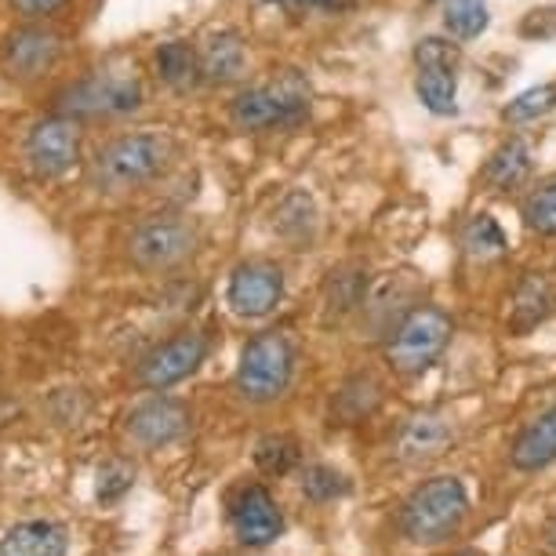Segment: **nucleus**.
<instances>
[{"label":"nucleus","mask_w":556,"mask_h":556,"mask_svg":"<svg viewBox=\"0 0 556 556\" xmlns=\"http://www.w3.org/2000/svg\"><path fill=\"white\" fill-rule=\"evenodd\" d=\"M175 161V139L167 131L146 128L102 146L91 164V178L102 193H131L156 182Z\"/></svg>","instance_id":"f257e3e1"},{"label":"nucleus","mask_w":556,"mask_h":556,"mask_svg":"<svg viewBox=\"0 0 556 556\" xmlns=\"http://www.w3.org/2000/svg\"><path fill=\"white\" fill-rule=\"evenodd\" d=\"M469 517V495L458 477L422 480L401 509V531L415 545H440L455 539Z\"/></svg>","instance_id":"f03ea898"},{"label":"nucleus","mask_w":556,"mask_h":556,"mask_svg":"<svg viewBox=\"0 0 556 556\" xmlns=\"http://www.w3.org/2000/svg\"><path fill=\"white\" fill-rule=\"evenodd\" d=\"M309 113V80L299 73H285V77L248 88L229 102V128L240 135L295 128V124Z\"/></svg>","instance_id":"7ed1b4c3"},{"label":"nucleus","mask_w":556,"mask_h":556,"mask_svg":"<svg viewBox=\"0 0 556 556\" xmlns=\"http://www.w3.org/2000/svg\"><path fill=\"white\" fill-rule=\"evenodd\" d=\"M146 102V84L135 70H99L84 80H73L59 91L55 110L70 121H102L139 113Z\"/></svg>","instance_id":"20e7f679"},{"label":"nucleus","mask_w":556,"mask_h":556,"mask_svg":"<svg viewBox=\"0 0 556 556\" xmlns=\"http://www.w3.org/2000/svg\"><path fill=\"white\" fill-rule=\"evenodd\" d=\"M295 379V345L285 331L255 334L237 364V390L251 404H269L288 393Z\"/></svg>","instance_id":"39448f33"},{"label":"nucleus","mask_w":556,"mask_h":556,"mask_svg":"<svg viewBox=\"0 0 556 556\" xmlns=\"http://www.w3.org/2000/svg\"><path fill=\"white\" fill-rule=\"evenodd\" d=\"M451 342V317L437 306H415L386 342V361L396 375H422Z\"/></svg>","instance_id":"423d86ee"},{"label":"nucleus","mask_w":556,"mask_h":556,"mask_svg":"<svg viewBox=\"0 0 556 556\" xmlns=\"http://www.w3.org/2000/svg\"><path fill=\"white\" fill-rule=\"evenodd\" d=\"M201 244V229L186 215H153L131 229L128 255L146 273H167L193 258Z\"/></svg>","instance_id":"0eeeda50"},{"label":"nucleus","mask_w":556,"mask_h":556,"mask_svg":"<svg viewBox=\"0 0 556 556\" xmlns=\"http://www.w3.org/2000/svg\"><path fill=\"white\" fill-rule=\"evenodd\" d=\"M62 55H66V37L40 23L15 26L12 34L4 37V45H0V66L18 84L45 80L62 62Z\"/></svg>","instance_id":"6e6552de"},{"label":"nucleus","mask_w":556,"mask_h":556,"mask_svg":"<svg viewBox=\"0 0 556 556\" xmlns=\"http://www.w3.org/2000/svg\"><path fill=\"white\" fill-rule=\"evenodd\" d=\"M80 124L62 117H45L37 121L26 135V164L34 167L37 178H62L80 164Z\"/></svg>","instance_id":"1a4fd4ad"},{"label":"nucleus","mask_w":556,"mask_h":556,"mask_svg":"<svg viewBox=\"0 0 556 556\" xmlns=\"http://www.w3.org/2000/svg\"><path fill=\"white\" fill-rule=\"evenodd\" d=\"M204 356H207V339L201 331H178L142 356L135 379H139V386H146V390L164 393L182 379H190L197 367L204 364Z\"/></svg>","instance_id":"9d476101"},{"label":"nucleus","mask_w":556,"mask_h":556,"mask_svg":"<svg viewBox=\"0 0 556 556\" xmlns=\"http://www.w3.org/2000/svg\"><path fill=\"white\" fill-rule=\"evenodd\" d=\"M226 299L240 317H269L277 302L285 299V273L273 262H244L229 277Z\"/></svg>","instance_id":"9b49d317"},{"label":"nucleus","mask_w":556,"mask_h":556,"mask_svg":"<svg viewBox=\"0 0 556 556\" xmlns=\"http://www.w3.org/2000/svg\"><path fill=\"white\" fill-rule=\"evenodd\" d=\"M124 429L146 451L167 447L190 433V412H186V404L172 401V396H150V401H142L128 415V426Z\"/></svg>","instance_id":"f8f14e48"},{"label":"nucleus","mask_w":556,"mask_h":556,"mask_svg":"<svg viewBox=\"0 0 556 556\" xmlns=\"http://www.w3.org/2000/svg\"><path fill=\"white\" fill-rule=\"evenodd\" d=\"M229 517H233L237 539L244 545H255V549L277 542L280 531H285V513H280L277 498H273L262 484L240 488L237 498H233V509H229Z\"/></svg>","instance_id":"ddd939ff"},{"label":"nucleus","mask_w":556,"mask_h":556,"mask_svg":"<svg viewBox=\"0 0 556 556\" xmlns=\"http://www.w3.org/2000/svg\"><path fill=\"white\" fill-rule=\"evenodd\" d=\"M455 444V422L444 412H418L396 433V458L407 466H426Z\"/></svg>","instance_id":"4468645a"},{"label":"nucleus","mask_w":556,"mask_h":556,"mask_svg":"<svg viewBox=\"0 0 556 556\" xmlns=\"http://www.w3.org/2000/svg\"><path fill=\"white\" fill-rule=\"evenodd\" d=\"M204 84H233L248 70V45L237 29H212L197 48Z\"/></svg>","instance_id":"2eb2a0df"},{"label":"nucleus","mask_w":556,"mask_h":556,"mask_svg":"<svg viewBox=\"0 0 556 556\" xmlns=\"http://www.w3.org/2000/svg\"><path fill=\"white\" fill-rule=\"evenodd\" d=\"M556 309V288L545 273H528L513 291V306H509V331L513 334H528L539 324L549 320V313Z\"/></svg>","instance_id":"dca6fc26"},{"label":"nucleus","mask_w":556,"mask_h":556,"mask_svg":"<svg viewBox=\"0 0 556 556\" xmlns=\"http://www.w3.org/2000/svg\"><path fill=\"white\" fill-rule=\"evenodd\" d=\"M70 534L55 520H26L15 523L0 539V556H66Z\"/></svg>","instance_id":"f3484780"},{"label":"nucleus","mask_w":556,"mask_h":556,"mask_svg":"<svg viewBox=\"0 0 556 556\" xmlns=\"http://www.w3.org/2000/svg\"><path fill=\"white\" fill-rule=\"evenodd\" d=\"M509 462L520 473H539V469L553 466L556 462V407L539 415L517 440H513Z\"/></svg>","instance_id":"a211bd4d"},{"label":"nucleus","mask_w":556,"mask_h":556,"mask_svg":"<svg viewBox=\"0 0 556 556\" xmlns=\"http://www.w3.org/2000/svg\"><path fill=\"white\" fill-rule=\"evenodd\" d=\"M156 77H161L172 91H193L201 88V62H197V48L190 40H164L153 55Z\"/></svg>","instance_id":"6ab92c4d"},{"label":"nucleus","mask_w":556,"mask_h":556,"mask_svg":"<svg viewBox=\"0 0 556 556\" xmlns=\"http://www.w3.org/2000/svg\"><path fill=\"white\" fill-rule=\"evenodd\" d=\"M273 226H277V233L291 240V244H306V240L317 233V204H313L309 193H288L285 201L277 204V212H273Z\"/></svg>","instance_id":"aec40b11"},{"label":"nucleus","mask_w":556,"mask_h":556,"mask_svg":"<svg viewBox=\"0 0 556 556\" xmlns=\"http://www.w3.org/2000/svg\"><path fill=\"white\" fill-rule=\"evenodd\" d=\"M531 172V153L523 139H509L506 146H498L495 156L484 167V182L491 190H517V186L528 178Z\"/></svg>","instance_id":"412c9836"},{"label":"nucleus","mask_w":556,"mask_h":556,"mask_svg":"<svg viewBox=\"0 0 556 556\" xmlns=\"http://www.w3.org/2000/svg\"><path fill=\"white\" fill-rule=\"evenodd\" d=\"M415 96L422 99V106L437 117H451L458 110V77L451 70H418L415 77Z\"/></svg>","instance_id":"4be33fe9"},{"label":"nucleus","mask_w":556,"mask_h":556,"mask_svg":"<svg viewBox=\"0 0 556 556\" xmlns=\"http://www.w3.org/2000/svg\"><path fill=\"white\" fill-rule=\"evenodd\" d=\"M491 15L484 0H444V26L451 37L473 40L488 29Z\"/></svg>","instance_id":"5701e85b"},{"label":"nucleus","mask_w":556,"mask_h":556,"mask_svg":"<svg viewBox=\"0 0 556 556\" xmlns=\"http://www.w3.org/2000/svg\"><path fill=\"white\" fill-rule=\"evenodd\" d=\"M299 462V444L285 433H273V437H262L255 444V466L262 469V473L269 477H285L295 469Z\"/></svg>","instance_id":"b1692460"},{"label":"nucleus","mask_w":556,"mask_h":556,"mask_svg":"<svg viewBox=\"0 0 556 556\" xmlns=\"http://www.w3.org/2000/svg\"><path fill=\"white\" fill-rule=\"evenodd\" d=\"M462 248L473 258H495L506 251V233H502L491 215H473L469 226L462 229Z\"/></svg>","instance_id":"393cba45"},{"label":"nucleus","mask_w":556,"mask_h":556,"mask_svg":"<svg viewBox=\"0 0 556 556\" xmlns=\"http://www.w3.org/2000/svg\"><path fill=\"white\" fill-rule=\"evenodd\" d=\"M556 110V84H539V88H528L523 96H517L502 110V117L509 124H528V121H539L545 113Z\"/></svg>","instance_id":"a878e982"},{"label":"nucleus","mask_w":556,"mask_h":556,"mask_svg":"<svg viewBox=\"0 0 556 556\" xmlns=\"http://www.w3.org/2000/svg\"><path fill=\"white\" fill-rule=\"evenodd\" d=\"M523 223L542 237H556V178L539 186L528 201H523Z\"/></svg>","instance_id":"bb28decb"},{"label":"nucleus","mask_w":556,"mask_h":556,"mask_svg":"<svg viewBox=\"0 0 556 556\" xmlns=\"http://www.w3.org/2000/svg\"><path fill=\"white\" fill-rule=\"evenodd\" d=\"M302 491H306L309 502H334L350 495V480L331 466H309L306 477H302Z\"/></svg>","instance_id":"cd10ccee"},{"label":"nucleus","mask_w":556,"mask_h":556,"mask_svg":"<svg viewBox=\"0 0 556 556\" xmlns=\"http://www.w3.org/2000/svg\"><path fill=\"white\" fill-rule=\"evenodd\" d=\"M415 66L418 70H451V73H458L462 48L451 45V40H444V37H422L415 45Z\"/></svg>","instance_id":"c85d7f7f"},{"label":"nucleus","mask_w":556,"mask_h":556,"mask_svg":"<svg viewBox=\"0 0 556 556\" xmlns=\"http://www.w3.org/2000/svg\"><path fill=\"white\" fill-rule=\"evenodd\" d=\"M131 484H135V469L128 466V462L113 458V462H106V466L99 469L96 495H99L102 506H113V502H121L124 495H128Z\"/></svg>","instance_id":"c756f323"},{"label":"nucleus","mask_w":556,"mask_h":556,"mask_svg":"<svg viewBox=\"0 0 556 556\" xmlns=\"http://www.w3.org/2000/svg\"><path fill=\"white\" fill-rule=\"evenodd\" d=\"M520 37L556 40V8H531V12L520 18Z\"/></svg>","instance_id":"7c9ffc66"},{"label":"nucleus","mask_w":556,"mask_h":556,"mask_svg":"<svg viewBox=\"0 0 556 556\" xmlns=\"http://www.w3.org/2000/svg\"><path fill=\"white\" fill-rule=\"evenodd\" d=\"M8 4H12V12L18 18H26V23H45V18L59 15L70 0H8Z\"/></svg>","instance_id":"2f4dec72"},{"label":"nucleus","mask_w":556,"mask_h":556,"mask_svg":"<svg viewBox=\"0 0 556 556\" xmlns=\"http://www.w3.org/2000/svg\"><path fill=\"white\" fill-rule=\"evenodd\" d=\"M273 4L288 8V12H320V15H339L350 12L356 0H273Z\"/></svg>","instance_id":"473e14b6"},{"label":"nucleus","mask_w":556,"mask_h":556,"mask_svg":"<svg viewBox=\"0 0 556 556\" xmlns=\"http://www.w3.org/2000/svg\"><path fill=\"white\" fill-rule=\"evenodd\" d=\"M462 556H477V553H462Z\"/></svg>","instance_id":"72a5a7b5"}]
</instances>
